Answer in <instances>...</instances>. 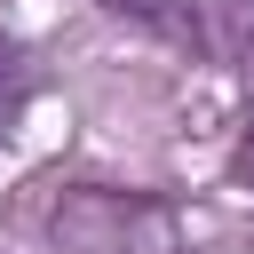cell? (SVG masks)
Returning <instances> with one entry per match:
<instances>
[{"instance_id": "obj_1", "label": "cell", "mask_w": 254, "mask_h": 254, "mask_svg": "<svg viewBox=\"0 0 254 254\" xmlns=\"http://www.w3.org/2000/svg\"><path fill=\"white\" fill-rule=\"evenodd\" d=\"M190 214L135 183H64L48 198V254H183Z\"/></svg>"}, {"instance_id": "obj_2", "label": "cell", "mask_w": 254, "mask_h": 254, "mask_svg": "<svg viewBox=\"0 0 254 254\" xmlns=\"http://www.w3.org/2000/svg\"><path fill=\"white\" fill-rule=\"evenodd\" d=\"M95 8L119 16V24H135L143 40H159V48H175V56H214L198 0H95Z\"/></svg>"}, {"instance_id": "obj_3", "label": "cell", "mask_w": 254, "mask_h": 254, "mask_svg": "<svg viewBox=\"0 0 254 254\" xmlns=\"http://www.w3.org/2000/svg\"><path fill=\"white\" fill-rule=\"evenodd\" d=\"M32 95H40V71H32V48H24V40H0V151L16 143V127H24Z\"/></svg>"}, {"instance_id": "obj_4", "label": "cell", "mask_w": 254, "mask_h": 254, "mask_svg": "<svg viewBox=\"0 0 254 254\" xmlns=\"http://www.w3.org/2000/svg\"><path fill=\"white\" fill-rule=\"evenodd\" d=\"M206 40L222 56H254V0H206Z\"/></svg>"}, {"instance_id": "obj_5", "label": "cell", "mask_w": 254, "mask_h": 254, "mask_svg": "<svg viewBox=\"0 0 254 254\" xmlns=\"http://www.w3.org/2000/svg\"><path fill=\"white\" fill-rule=\"evenodd\" d=\"M230 183H246V190H254V111H246V127H238V151H230Z\"/></svg>"}, {"instance_id": "obj_6", "label": "cell", "mask_w": 254, "mask_h": 254, "mask_svg": "<svg viewBox=\"0 0 254 254\" xmlns=\"http://www.w3.org/2000/svg\"><path fill=\"white\" fill-rule=\"evenodd\" d=\"M246 246H254V230H246Z\"/></svg>"}]
</instances>
